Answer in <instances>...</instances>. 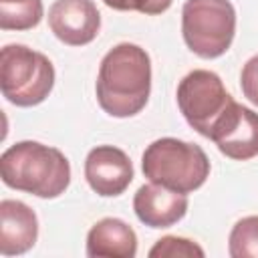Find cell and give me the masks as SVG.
Here are the masks:
<instances>
[{"label":"cell","instance_id":"1","mask_svg":"<svg viewBox=\"0 0 258 258\" xmlns=\"http://www.w3.org/2000/svg\"><path fill=\"white\" fill-rule=\"evenodd\" d=\"M97 101L111 117H133L151 93V60L145 48L121 42L113 46L101 60L97 75Z\"/></svg>","mask_w":258,"mask_h":258},{"label":"cell","instance_id":"2","mask_svg":"<svg viewBox=\"0 0 258 258\" xmlns=\"http://www.w3.org/2000/svg\"><path fill=\"white\" fill-rule=\"evenodd\" d=\"M2 181L36 198L52 200L71 183V163L62 151L38 141H18L0 157Z\"/></svg>","mask_w":258,"mask_h":258},{"label":"cell","instance_id":"3","mask_svg":"<svg viewBox=\"0 0 258 258\" xmlns=\"http://www.w3.org/2000/svg\"><path fill=\"white\" fill-rule=\"evenodd\" d=\"M141 169L149 181L189 194L206 183L210 175V159L196 143L161 137L143 151Z\"/></svg>","mask_w":258,"mask_h":258},{"label":"cell","instance_id":"4","mask_svg":"<svg viewBox=\"0 0 258 258\" xmlns=\"http://www.w3.org/2000/svg\"><path fill=\"white\" fill-rule=\"evenodd\" d=\"M54 87V67L38 50L24 44H6L0 52V89L16 107L42 103Z\"/></svg>","mask_w":258,"mask_h":258},{"label":"cell","instance_id":"5","mask_svg":"<svg viewBox=\"0 0 258 258\" xmlns=\"http://www.w3.org/2000/svg\"><path fill=\"white\" fill-rule=\"evenodd\" d=\"M181 34L187 48L202 58L222 56L236 34V10L230 0H185Z\"/></svg>","mask_w":258,"mask_h":258},{"label":"cell","instance_id":"6","mask_svg":"<svg viewBox=\"0 0 258 258\" xmlns=\"http://www.w3.org/2000/svg\"><path fill=\"white\" fill-rule=\"evenodd\" d=\"M234 103L232 95L226 91L222 79L206 69H196L187 73L177 85V105L189 127L200 135L210 137L214 125Z\"/></svg>","mask_w":258,"mask_h":258},{"label":"cell","instance_id":"7","mask_svg":"<svg viewBox=\"0 0 258 258\" xmlns=\"http://www.w3.org/2000/svg\"><path fill=\"white\" fill-rule=\"evenodd\" d=\"M220 153L234 161H248L258 155V113L232 103L220 121L214 125L210 137Z\"/></svg>","mask_w":258,"mask_h":258},{"label":"cell","instance_id":"8","mask_svg":"<svg viewBox=\"0 0 258 258\" xmlns=\"http://www.w3.org/2000/svg\"><path fill=\"white\" fill-rule=\"evenodd\" d=\"M85 177L95 194L115 198L133 181V165L123 149L115 145H97L85 159Z\"/></svg>","mask_w":258,"mask_h":258},{"label":"cell","instance_id":"9","mask_svg":"<svg viewBox=\"0 0 258 258\" xmlns=\"http://www.w3.org/2000/svg\"><path fill=\"white\" fill-rule=\"evenodd\" d=\"M48 26L60 42L83 46L99 34L101 14L93 0H54L48 10Z\"/></svg>","mask_w":258,"mask_h":258},{"label":"cell","instance_id":"10","mask_svg":"<svg viewBox=\"0 0 258 258\" xmlns=\"http://www.w3.org/2000/svg\"><path fill=\"white\" fill-rule=\"evenodd\" d=\"M133 210L141 224L149 228H169L185 216L187 196L151 181L137 189Z\"/></svg>","mask_w":258,"mask_h":258},{"label":"cell","instance_id":"11","mask_svg":"<svg viewBox=\"0 0 258 258\" xmlns=\"http://www.w3.org/2000/svg\"><path fill=\"white\" fill-rule=\"evenodd\" d=\"M38 238L36 214L20 200L0 202V252L18 256L28 252Z\"/></svg>","mask_w":258,"mask_h":258},{"label":"cell","instance_id":"12","mask_svg":"<svg viewBox=\"0 0 258 258\" xmlns=\"http://www.w3.org/2000/svg\"><path fill=\"white\" fill-rule=\"evenodd\" d=\"M135 254L137 236L119 218H103L87 234V256L91 258H133Z\"/></svg>","mask_w":258,"mask_h":258},{"label":"cell","instance_id":"13","mask_svg":"<svg viewBox=\"0 0 258 258\" xmlns=\"http://www.w3.org/2000/svg\"><path fill=\"white\" fill-rule=\"evenodd\" d=\"M42 0H0L2 30H30L42 20Z\"/></svg>","mask_w":258,"mask_h":258},{"label":"cell","instance_id":"14","mask_svg":"<svg viewBox=\"0 0 258 258\" xmlns=\"http://www.w3.org/2000/svg\"><path fill=\"white\" fill-rule=\"evenodd\" d=\"M228 252L232 258H258V216H246L234 224Z\"/></svg>","mask_w":258,"mask_h":258},{"label":"cell","instance_id":"15","mask_svg":"<svg viewBox=\"0 0 258 258\" xmlns=\"http://www.w3.org/2000/svg\"><path fill=\"white\" fill-rule=\"evenodd\" d=\"M149 256L151 258H175V256H179V258H194V256L202 258L204 256V250L196 242H191L187 238L163 236L149 250Z\"/></svg>","mask_w":258,"mask_h":258},{"label":"cell","instance_id":"16","mask_svg":"<svg viewBox=\"0 0 258 258\" xmlns=\"http://www.w3.org/2000/svg\"><path fill=\"white\" fill-rule=\"evenodd\" d=\"M109 8L121 12H141L147 16H155L165 12L171 6V0H103Z\"/></svg>","mask_w":258,"mask_h":258},{"label":"cell","instance_id":"17","mask_svg":"<svg viewBox=\"0 0 258 258\" xmlns=\"http://www.w3.org/2000/svg\"><path fill=\"white\" fill-rule=\"evenodd\" d=\"M240 87L244 97L258 107V54L248 58L246 64L242 67V75H240Z\"/></svg>","mask_w":258,"mask_h":258}]
</instances>
